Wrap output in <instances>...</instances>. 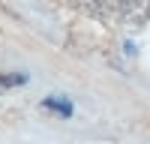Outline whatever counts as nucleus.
<instances>
[{
  "instance_id": "20e7f679",
  "label": "nucleus",
  "mask_w": 150,
  "mask_h": 144,
  "mask_svg": "<svg viewBox=\"0 0 150 144\" xmlns=\"http://www.w3.org/2000/svg\"><path fill=\"white\" fill-rule=\"evenodd\" d=\"M27 81V75H18V72H12V75H0V90L6 87H18V84Z\"/></svg>"
},
{
  "instance_id": "7ed1b4c3",
  "label": "nucleus",
  "mask_w": 150,
  "mask_h": 144,
  "mask_svg": "<svg viewBox=\"0 0 150 144\" xmlns=\"http://www.w3.org/2000/svg\"><path fill=\"white\" fill-rule=\"evenodd\" d=\"M42 105L48 108V111H57L60 117H69V114H72V105H69L66 99H60V96H51V99H45Z\"/></svg>"
},
{
  "instance_id": "f03ea898",
  "label": "nucleus",
  "mask_w": 150,
  "mask_h": 144,
  "mask_svg": "<svg viewBox=\"0 0 150 144\" xmlns=\"http://www.w3.org/2000/svg\"><path fill=\"white\" fill-rule=\"evenodd\" d=\"M75 6L81 12H87V15H93V18H102L108 12V0H75Z\"/></svg>"
},
{
  "instance_id": "f257e3e1",
  "label": "nucleus",
  "mask_w": 150,
  "mask_h": 144,
  "mask_svg": "<svg viewBox=\"0 0 150 144\" xmlns=\"http://www.w3.org/2000/svg\"><path fill=\"white\" fill-rule=\"evenodd\" d=\"M120 15L126 24L138 27L150 18V0H120Z\"/></svg>"
}]
</instances>
